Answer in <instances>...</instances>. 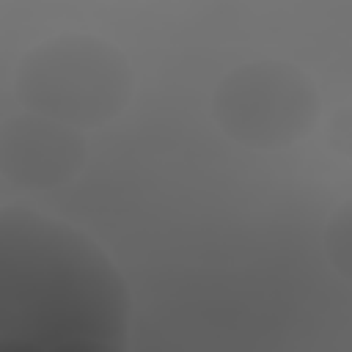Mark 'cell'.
<instances>
[{
  "label": "cell",
  "instance_id": "cell-1",
  "mask_svg": "<svg viewBox=\"0 0 352 352\" xmlns=\"http://www.w3.org/2000/svg\"><path fill=\"white\" fill-rule=\"evenodd\" d=\"M129 314L99 242L33 206L0 209V352H121Z\"/></svg>",
  "mask_w": 352,
  "mask_h": 352
},
{
  "label": "cell",
  "instance_id": "cell-2",
  "mask_svg": "<svg viewBox=\"0 0 352 352\" xmlns=\"http://www.w3.org/2000/svg\"><path fill=\"white\" fill-rule=\"evenodd\" d=\"M14 88L22 110L82 132L126 107L132 72L113 44L85 33H63L36 44L19 60Z\"/></svg>",
  "mask_w": 352,
  "mask_h": 352
},
{
  "label": "cell",
  "instance_id": "cell-3",
  "mask_svg": "<svg viewBox=\"0 0 352 352\" xmlns=\"http://www.w3.org/2000/svg\"><path fill=\"white\" fill-rule=\"evenodd\" d=\"M212 113L231 140L250 148H280L316 124L319 99L297 66L253 60L220 80Z\"/></svg>",
  "mask_w": 352,
  "mask_h": 352
},
{
  "label": "cell",
  "instance_id": "cell-4",
  "mask_svg": "<svg viewBox=\"0 0 352 352\" xmlns=\"http://www.w3.org/2000/svg\"><path fill=\"white\" fill-rule=\"evenodd\" d=\"M85 157L82 132L22 110L0 132V170L22 190H47L72 179Z\"/></svg>",
  "mask_w": 352,
  "mask_h": 352
},
{
  "label": "cell",
  "instance_id": "cell-5",
  "mask_svg": "<svg viewBox=\"0 0 352 352\" xmlns=\"http://www.w3.org/2000/svg\"><path fill=\"white\" fill-rule=\"evenodd\" d=\"M324 256L330 261V267L352 280V198L346 204H341L324 226Z\"/></svg>",
  "mask_w": 352,
  "mask_h": 352
},
{
  "label": "cell",
  "instance_id": "cell-6",
  "mask_svg": "<svg viewBox=\"0 0 352 352\" xmlns=\"http://www.w3.org/2000/svg\"><path fill=\"white\" fill-rule=\"evenodd\" d=\"M330 135H333V143H336L344 154H349V157H352V110L336 118V124H333V132H330Z\"/></svg>",
  "mask_w": 352,
  "mask_h": 352
}]
</instances>
